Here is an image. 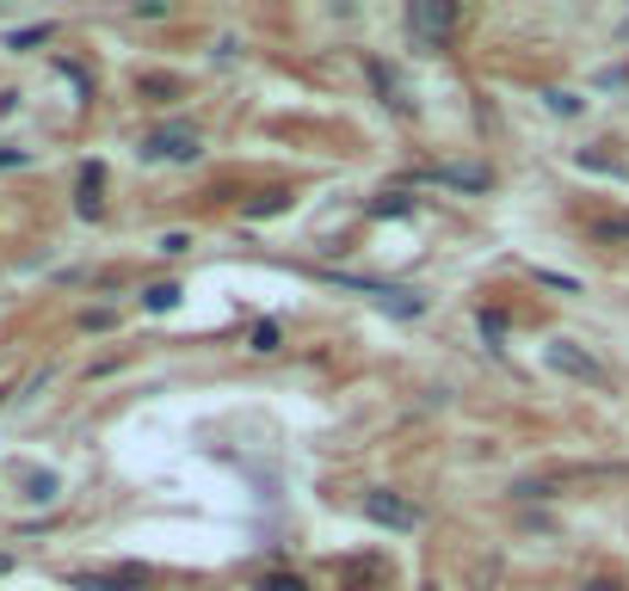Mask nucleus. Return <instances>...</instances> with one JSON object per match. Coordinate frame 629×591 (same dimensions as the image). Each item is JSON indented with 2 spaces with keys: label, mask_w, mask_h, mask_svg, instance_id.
<instances>
[{
  "label": "nucleus",
  "mask_w": 629,
  "mask_h": 591,
  "mask_svg": "<svg viewBox=\"0 0 629 591\" xmlns=\"http://www.w3.org/2000/svg\"><path fill=\"white\" fill-rule=\"evenodd\" d=\"M272 210H284V191H266V198L253 203V216H272Z\"/></svg>",
  "instance_id": "nucleus-13"
},
{
  "label": "nucleus",
  "mask_w": 629,
  "mask_h": 591,
  "mask_svg": "<svg viewBox=\"0 0 629 591\" xmlns=\"http://www.w3.org/2000/svg\"><path fill=\"white\" fill-rule=\"evenodd\" d=\"M49 37V25H25V32H13L7 37V49H25V44H44Z\"/></svg>",
  "instance_id": "nucleus-10"
},
{
  "label": "nucleus",
  "mask_w": 629,
  "mask_h": 591,
  "mask_svg": "<svg viewBox=\"0 0 629 591\" xmlns=\"http://www.w3.org/2000/svg\"><path fill=\"white\" fill-rule=\"evenodd\" d=\"M99 179H106V167H80V216H99Z\"/></svg>",
  "instance_id": "nucleus-7"
},
{
  "label": "nucleus",
  "mask_w": 629,
  "mask_h": 591,
  "mask_svg": "<svg viewBox=\"0 0 629 591\" xmlns=\"http://www.w3.org/2000/svg\"><path fill=\"white\" fill-rule=\"evenodd\" d=\"M408 25H413V37H420V44H432V37H444L456 25V7H451V0H413Z\"/></svg>",
  "instance_id": "nucleus-1"
},
{
  "label": "nucleus",
  "mask_w": 629,
  "mask_h": 591,
  "mask_svg": "<svg viewBox=\"0 0 629 591\" xmlns=\"http://www.w3.org/2000/svg\"><path fill=\"white\" fill-rule=\"evenodd\" d=\"M581 228H586V241H593V247H629V216H611V210H586Z\"/></svg>",
  "instance_id": "nucleus-5"
},
{
  "label": "nucleus",
  "mask_w": 629,
  "mask_h": 591,
  "mask_svg": "<svg viewBox=\"0 0 629 591\" xmlns=\"http://www.w3.org/2000/svg\"><path fill=\"white\" fill-rule=\"evenodd\" d=\"M364 517L389 524V529H420V505H408V499H395V493H371L364 499Z\"/></svg>",
  "instance_id": "nucleus-4"
},
{
  "label": "nucleus",
  "mask_w": 629,
  "mask_h": 591,
  "mask_svg": "<svg viewBox=\"0 0 629 591\" xmlns=\"http://www.w3.org/2000/svg\"><path fill=\"white\" fill-rule=\"evenodd\" d=\"M253 352H278V327H272V321H260V327H253Z\"/></svg>",
  "instance_id": "nucleus-11"
},
{
  "label": "nucleus",
  "mask_w": 629,
  "mask_h": 591,
  "mask_svg": "<svg viewBox=\"0 0 629 591\" xmlns=\"http://www.w3.org/2000/svg\"><path fill=\"white\" fill-rule=\"evenodd\" d=\"M550 105L562 111V118H574V111H581V99H574V93H550Z\"/></svg>",
  "instance_id": "nucleus-14"
},
{
  "label": "nucleus",
  "mask_w": 629,
  "mask_h": 591,
  "mask_svg": "<svg viewBox=\"0 0 629 591\" xmlns=\"http://www.w3.org/2000/svg\"><path fill=\"white\" fill-rule=\"evenodd\" d=\"M142 302H148V309H155V314H167V309H174V302H179V283H155V290L142 296Z\"/></svg>",
  "instance_id": "nucleus-8"
},
{
  "label": "nucleus",
  "mask_w": 629,
  "mask_h": 591,
  "mask_svg": "<svg viewBox=\"0 0 629 591\" xmlns=\"http://www.w3.org/2000/svg\"><path fill=\"white\" fill-rule=\"evenodd\" d=\"M586 591H617V586H611V579H593V586H586Z\"/></svg>",
  "instance_id": "nucleus-16"
},
{
  "label": "nucleus",
  "mask_w": 629,
  "mask_h": 591,
  "mask_svg": "<svg viewBox=\"0 0 629 591\" xmlns=\"http://www.w3.org/2000/svg\"><path fill=\"white\" fill-rule=\"evenodd\" d=\"M260 591H302V579L297 573H272V579H260Z\"/></svg>",
  "instance_id": "nucleus-12"
},
{
  "label": "nucleus",
  "mask_w": 629,
  "mask_h": 591,
  "mask_svg": "<svg viewBox=\"0 0 629 591\" xmlns=\"http://www.w3.org/2000/svg\"><path fill=\"white\" fill-rule=\"evenodd\" d=\"M75 591H136V573H75Z\"/></svg>",
  "instance_id": "nucleus-6"
},
{
  "label": "nucleus",
  "mask_w": 629,
  "mask_h": 591,
  "mask_svg": "<svg viewBox=\"0 0 629 591\" xmlns=\"http://www.w3.org/2000/svg\"><path fill=\"white\" fill-rule=\"evenodd\" d=\"M25 160H32L25 148H0V167H25Z\"/></svg>",
  "instance_id": "nucleus-15"
},
{
  "label": "nucleus",
  "mask_w": 629,
  "mask_h": 591,
  "mask_svg": "<svg viewBox=\"0 0 629 591\" xmlns=\"http://www.w3.org/2000/svg\"><path fill=\"white\" fill-rule=\"evenodd\" d=\"M543 358H550V364H555V370H562V376H574V382H598V389H605V370H598V364L586 358L581 345H567V339H550V345H543Z\"/></svg>",
  "instance_id": "nucleus-2"
},
{
  "label": "nucleus",
  "mask_w": 629,
  "mask_h": 591,
  "mask_svg": "<svg viewBox=\"0 0 629 591\" xmlns=\"http://www.w3.org/2000/svg\"><path fill=\"white\" fill-rule=\"evenodd\" d=\"M142 160H198V136H191L186 124L155 130V136L142 142Z\"/></svg>",
  "instance_id": "nucleus-3"
},
{
  "label": "nucleus",
  "mask_w": 629,
  "mask_h": 591,
  "mask_svg": "<svg viewBox=\"0 0 629 591\" xmlns=\"http://www.w3.org/2000/svg\"><path fill=\"white\" fill-rule=\"evenodd\" d=\"M475 327H482V339H506V314H475Z\"/></svg>",
  "instance_id": "nucleus-9"
}]
</instances>
